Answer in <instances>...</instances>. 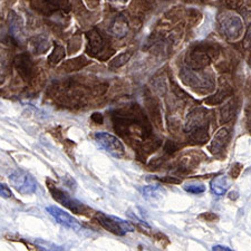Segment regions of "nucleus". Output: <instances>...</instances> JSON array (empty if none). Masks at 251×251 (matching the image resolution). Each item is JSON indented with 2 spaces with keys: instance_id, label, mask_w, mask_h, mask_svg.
Instances as JSON below:
<instances>
[{
  "instance_id": "obj_1",
  "label": "nucleus",
  "mask_w": 251,
  "mask_h": 251,
  "mask_svg": "<svg viewBox=\"0 0 251 251\" xmlns=\"http://www.w3.org/2000/svg\"><path fill=\"white\" fill-rule=\"evenodd\" d=\"M219 48L210 44H200L193 48L188 55V64L194 71L201 70L211 63L212 57H217Z\"/></svg>"
},
{
  "instance_id": "obj_2",
  "label": "nucleus",
  "mask_w": 251,
  "mask_h": 251,
  "mask_svg": "<svg viewBox=\"0 0 251 251\" xmlns=\"http://www.w3.org/2000/svg\"><path fill=\"white\" fill-rule=\"evenodd\" d=\"M9 183L16 191L23 196L34 194L38 189V182L32 174L25 170H16L9 176Z\"/></svg>"
},
{
  "instance_id": "obj_3",
  "label": "nucleus",
  "mask_w": 251,
  "mask_h": 251,
  "mask_svg": "<svg viewBox=\"0 0 251 251\" xmlns=\"http://www.w3.org/2000/svg\"><path fill=\"white\" fill-rule=\"evenodd\" d=\"M95 218L105 230L112 232L113 234H116V236H124L125 233L134 231V226L129 222L120 219V218L107 216L103 212H97Z\"/></svg>"
},
{
  "instance_id": "obj_4",
  "label": "nucleus",
  "mask_w": 251,
  "mask_h": 251,
  "mask_svg": "<svg viewBox=\"0 0 251 251\" xmlns=\"http://www.w3.org/2000/svg\"><path fill=\"white\" fill-rule=\"evenodd\" d=\"M95 143L114 157H122L125 154V147L116 136L107 132H97L94 135Z\"/></svg>"
},
{
  "instance_id": "obj_5",
  "label": "nucleus",
  "mask_w": 251,
  "mask_h": 251,
  "mask_svg": "<svg viewBox=\"0 0 251 251\" xmlns=\"http://www.w3.org/2000/svg\"><path fill=\"white\" fill-rule=\"evenodd\" d=\"M181 77L183 82L191 86L193 90L199 91L201 93L210 92L213 90L214 84L211 79L203 73L194 72V70H182Z\"/></svg>"
},
{
  "instance_id": "obj_6",
  "label": "nucleus",
  "mask_w": 251,
  "mask_h": 251,
  "mask_svg": "<svg viewBox=\"0 0 251 251\" xmlns=\"http://www.w3.org/2000/svg\"><path fill=\"white\" fill-rule=\"evenodd\" d=\"M50 189V191L51 193V196L54 199L58 202V203L63 204L65 208L70 209L71 211H73L76 214H86L87 212H90V209L87 208L86 205L82 202L74 199V198H72L70 194H67L63 190L58 189L57 187H54V185H50L48 187Z\"/></svg>"
},
{
  "instance_id": "obj_7",
  "label": "nucleus",
  "mask_w": 251,
  "mask_h": 251,
  "mask_svg": "<svg viewBox=\"0 0 251 251\" xmlns=\"http://www.w3.org/2000/svg\"><path fill=\"white\" fill-rule=\"evenodd\" d=\"M46 211L54 218L55 221L58 225L63 226L64 228L73 230V231L78 232L80 230H83V226L75 219L74 217L71 216L70 213L64 211L63 209L58 208L56 205H48L46 206Z\"/></svg>"
},
{
  "instance_id": "obj_8",
  "label": "nucleus",
  "mask_w": 251,
  "mask_h": 251,
  "mask_svg": "<svg viewBox=\"0 0 251 251\" xmlns=\"http://www.w3.org/2000/svg\"><path fill=\"white\" fill-rule=\"evenodd\" d=\"M220 25L224 34L230 39H237L240 37L244 24L242 20L238 16H225L224 18L220 19Z\"/></svg>"
},
{
  "instance_id": "obj_9",
  "label": "nucleus",
  "mask_w": 251,
  "mask_h": 251,
  "mask_svg": "<svg viewBox=\"0 0 251 251\" xmlns=\"http://www.w3.org/2000/svg\"><path fill=\"white\" fill-rule=\"evenodd\" d=\"M87 39H88V46H87L88 54L96 56L97 54H100V52L103 51L105 47L104 38L96 29H93L88 32Z\"/></svg>"
},
{
  "instance_id": "obj_10",
  "label": "nucleus",
  "mask_w": 251,
  "mask_h": 251,
  "mask_svg": "<svg viewBox=\"0 0 251 251\" xmlns=\"http://www.w3.org/2000/svg\"><path fill=\"white\" fill-rule=\"evenodd\" d=\"M206 112L204 108H197V110L192 111L188 116L187 124H185V131H192V129L200 127V126H206Z\"/></svg>"
},
{
  "instance_id": "obj_11",
  "label": "nucleus",
  "mask_w": 251,
  "mask_h": 251,
  "mask_svg": "<svg viewBox=\"0 0 251 251\" xmlns=\"http://www.w3.org/2000/svg\"><path fill=\"white\" fill-rule=\"evenodd\" d=\"M229 136L230 133L228 131V128L222 127L220 129H218L217 133L213 136L211 144H210L209 147V150L211 151L212 154H218V153H220L222 150H224L226 143H228Z\"/></svg>"
},
{
  "instance_id": "obj_12",
  "label": "nucleus",
  "mask_w": 251,
  "mask_h": 251,
  "mask_svg": "<svg viewBox=\"0 0 251 251\" xmlns=\"http://www.w3.org/2000/svg\"><path fill=\"white\" fill-rule=\"evenodd\" d=\"M9 28H10L11 36H13L17 42H22V40L25 38L23 20L15 13L9 14Z\"/></svg>"
},
{
  "instance_id": "obj_13",
  "label": "nucleus",
  "mask_w": 251,
  "mask_h": 251,
  "mask_svg": "<svg viewBox=\"0 0 251 251\" xmlns=\"http://www.w3.org/2000/svg\"><path fill=\"white\" fill-rule=\"evenodd\" d=\"M220 83H221V85H220L219 91H218L216 94L208 97V99L204 100L206 104H209V105L220 104V103L224 102V100L226 99V97L232 94V88L228 84V82H226V80L225 82V84H224V82H222V80H221Z\"/></svg>"
},
{
  "instance_id": "obj_14",
  "label": "nucleus",
  "mask_w": 251,
  "mask_h": 251,
  "mask_svg": "<svg viewBox=\"0 0 251 251\" xmlns=\"http://www.w3.org/2000/svg\"><path fill=\"white\" fill-rule=\"evenodd\" d=\"M15 65L17 67L18 73L24 78H29L32 73V63L28 55L22 54L16 57Z\"/></svg>"
},
{
  "instance_id": "obj_15",
  "label": "nucleus",
  "mask_w": 251,
  "mask_h": 251,
  "mask_svg": "<svg viewBox=\"0 0 251 251\" xmlns=\"http://www.w3.org/2000/svg\"><path fill=\"white\" fill-rule=\"evenodd\" d=\"M165 196V190L160 185H148L143 188V197L152 203H156Z\"/></svg>"
},
{
  "instance_id": "obj_16",
  "label": "nucleus",
  "mask_w": 251,
  "mask_h": 251,
  "mask_svg": "<svg viewBox=\"0 0 251 251\" xmlns=\"http://www.w3.org/2000/svg\"><path fill=\"white\" fill-rule=\"evenodd\" d=\"M229 187H230V182L226 176L214 177V179L211 181V183H210L211 192L218 197L225 196L226 192L228 191Z\"/></svg>"
},
{
  "instance_id": "obj_17",
  "label": "nucleus",
  "mask_w": 251,
  "mask_h": 251,
  "mask_svg": "<svg viewBox=\"0 0 251 251\" xmlns=\"http://www.w3.org/2000/svg\"><path fill=\"white\" fill-rule=\"evenodd\" d=\"M88 63H90L88 62V59L85 58L84 56H79V57H76L74 59H70L67 60V62H65L62 66H60V70L66 73L76 72V71H79L80 68L86 66Z\"/></svg>"
},
{
  "instance_id": "obj_18",
  "label": "nucleus",
  "mask_w": 251,
  "mask_h": 251,
  "mask_svg": "<svg viewBox=\"0 0 251 251\" xmlns=\"http://www.w3.org/2000/svg\"><path fill=\"white\" fill-rule=\"evenodd\" d=\"M111 32L116 37L122 38L124 36H126L128 32V25L126 23V19H125L123 16H119L114 20V23L112 24L111 26Z\"/></svg>"
},
{
  "instance_id": "obj_19",
  "label": "nucleus",
  "mask_w": 251,
  "mask_h": 251,
  "mask_svg": "<svg viewBox=\"0 0 251 251\" xmlns=\"http://www.w3.org/2000/svg\"><path fill=\"white\" fill-rule=\"evenodd\" d=\"M39 5L43 6L45 13H50V11L68 8L70 7V0H42V1H39Z\"/></svg>"
},
{
  "instance_id": "obj_20",
  "label": "nucleus",
  "mask_w": 251,
  "mask_h": 251,
  "mask_svg": "<svg viewBox=\"0 0 251 251\" xmlns=\"http://www.w3.org/2000/svg\"><path fill=\"white\" fill-rule=\"evenodd\" d=\"M190 140L196 143L203 144L209 140V133L206 126H200L190 131Z\"/></svg>"
},
{
  "instance_id": "obj_21",
  "label": "nucleus",
  "mask_w": 251,
  "mask_h": 251,
  "mask_svg": "<svg viewBox=\"0 0 251 251\" xmlns=\"http://www.w3.org/2000/svg\"><path fill=\"white\" fill-rule=\"evenodd\" d=\"M30 45L32 50H34L36 54H43L44 51H46L50 47V44H48V39L44 36H36V37L30 40Z\"/></svg>"
},
{
  "instance_id": "obj_22",
  "label": "nucleus",
  "mask_w": 251,
  "mask_h": 251,
  "mask_svg": "<svg viewBox=\"0 0 251 251\" xmlns=\"http://www.w3.org/2000/svg\"><path fill=\"white\" fill-rule=\"evenodd\" d=\"M236 102L233 100L226 103L224 107L221 108V122L226 123L230 120H232V117L236 114Z\"/></svg>"
},
{
  "instance_id": "obj_23",
  "label": "nucleus",
  "mask_w": 251,
  "mask_h": 251,
  "mask_svg": "<svg viewBox=\"0 0 251 251\" xmlns=\"http://www.w3.org/2000/svg\"><path fill=\"white\" fill-rule=\"evenodd\" d=\"M8 71H9V58H8L7 51L0 50V78H5Z\"/></svg>"
},
{
  "instance_id": "obj_24",
  "label": "nucleus",
  "mask_w": 251,
  "mask_h": 251,
  "mask_svg": "<svg viewBox=\"0 0 251 251\" xmlns=\"http://www.w3.org/2000/svg\"><path fill=\"white\" fill-rule=\"evenodd\" d=\"M64 57H65V48L62 45H56L54 51H52L50 57H48V62L50 64H56L60 62Z\"/></svg>"
},
{
  "instance_id": "obj_25",
  "label": "nucleus",
  "mask_w": 251,
  "mask_h": 251,
  "mask_svg": "<svg viewBox=\"0 0 251 251\" xmlns=\"http://www.w3.org/2000/svg\"><path fill=\"white\" fill-rule=\"evenodd\" d=\"M132 56V52H122V54H120L117 57H115L114 59L111 62V67H114V68H119L121 66H123V65L126 64L129 58H131Z\"/></svg>"
},
{
  "instance_id": "obj_26",
  "label": "nucleus",
  "mask_w": 251,
  "mask_h": 251,
  "mask_svg": "<svg viewBox=\"0 0 251 251\" xmlns=\"http://www.w3.org/2000/svg\"><path fill=\"white\" fill-rule=\"evenodd\" d=\"M183 188L185 191L192 194H200L205 191V187L201 183H189V184H185Z\"/></svg>"
},
{
  "instance_id": "obj_27",
  "label": "nucleus",
  "mask_w": 251,
  "mask_h": 251,
  "mask_svg": "<svg viewBox=\"0 0 251 251\" xmlns=\"http://www.w3.org/2000/svg\"><path fill=\"white\" fill-rule=\"evenodd\" d=\"M199 219L203 220V221H205V222H216V221L219 220V217H218L216 213H212V212H204V213L200 214Z\"/></svg>"
},
{
  "instance_id": "obj_28",
  "label": "nucleus",
  "mask_w": 251,
  "mask_h": 251,
  "mask_svg": "<svg viewBox=\"0 0 251 251\" xmlns=\"http://www.w3.org/2000/svg\"><path fill=\"white\" fill-rule=\"evenodd\" d=\"M222 3L229 9H238L242 6V0H224Z\"/></svg>"
},
{
  "instance_id": "obj_29",
  "label": "nucleus",
  "mask_w": 251,
  "mask_h": 251,
  "mask_svg": "<svg viewBox=\"0 0 251 251\" xmlns=\"http://www.w3.org/2000/svg\"><path fill=\"white\" fill-rule=\"evenodd\" d=\"M242 169H244V167H242V164L240 163H234L232 165L231 170H230V176H231L232 179H237V177L240 176Z\"/></svg>"
},
{
  "instance_id": "obj_30",
  "label": "nucleus",
  "mask_w": 251,
  "mask_h": 251,
  "mask_svg": "<svg viewBox=\"0 0 251 251\" xmlns=\"http://www.w3.org/2000/svg\"><path fill=\"white\" fill-rule=\"evenodd\" d=\"M0 197L5 198V199H9V198L13 197L11 190L3 183H0Z\"/></svg>"
},
{
  "instance_id": "obj_31",
  "label": "nucleus",
  "mask_w": 251,
  "mask_h": 251,
  "mask_svg": "<svg viewBox=\"0 0 251 251\" xmlns=\"http://www.w3.org/2000/svg\"><path fill=\"white\" fill-rule=\"evenodd\" d=\"M157 180L163 182V183H171V184H180L181 183L180 179H176V177H172V176L157 177Z\"/></svg>"
},
{
  "instance_id": "obj_32",
  "label": "nucleus",
  "mask_w": 251,
  "mask_h": 251,
  "mask_svg": "<svg viewBox=\"0 0 251 251\" xmlns=\"http://www.w3.org/2000/svg\"><path fill=\"white\" fill-rule=\"evenodd\" d=\"M244 47L245 48H249L251 47V24L249 25V28H248V31H247V34L245 36L244 38Z\"/></svg>"
},
{
  "instance_id": "obj_33",
  "label": "nucleus",
  "mask_w": 251,
  "mask_h": 251,
  "mask_svg": "<svg viewBox=\"0 0 251 251\" xmlns=\"http://www.w3.org/2000/svg\"><path fill=\"white\" fill-rule=\"evenodd\" d=\"M212 250H214V251H230L231 249L228 248V247H226V246H214Z\"/></svg>"
},
{
  "instance_id": "obj_34",
  "label": "nucleus",
  "mask_w": 251,
  "mask_h": 251,
  "mask_svg": "<svg viewBox=\"0 0 251 251\" xmlns=\"http://www.w3.org/2000/svg\"><path fill=\"white\" fill-rule=\"evenodd\" d=\"M111 1H126V0H111Z\"/></svg>"
},
{
  "instance_id": "obj_35",
  "label": "nucleus",
  "mask_w": 251,
  "mask_h": 251,
  "mask_svg": "<svg viewBox=\"0 0 251 251\" xmlns=\"http://www.w3.org/2000/svg\"><path fill=\"white\" fill-rule=\"evenodd\" d=\"M249 2H250V3H251V0H249Z\"/></svg>"
},
{
  "instance_id": "obj_36",
  "label": "nucleus",
  "mask_w": 251,
  "mask_h": 251,
  "mask_svg": "<svg viewBox=\"0 0 251 251\" xmlns=\"http://www.w3.org/2000/svg\"><path fill=\"white\" fill-rule=\"evenodd\" d=\"M0 103H1V102H0Z\"/></svg>"
}]
</instances>
